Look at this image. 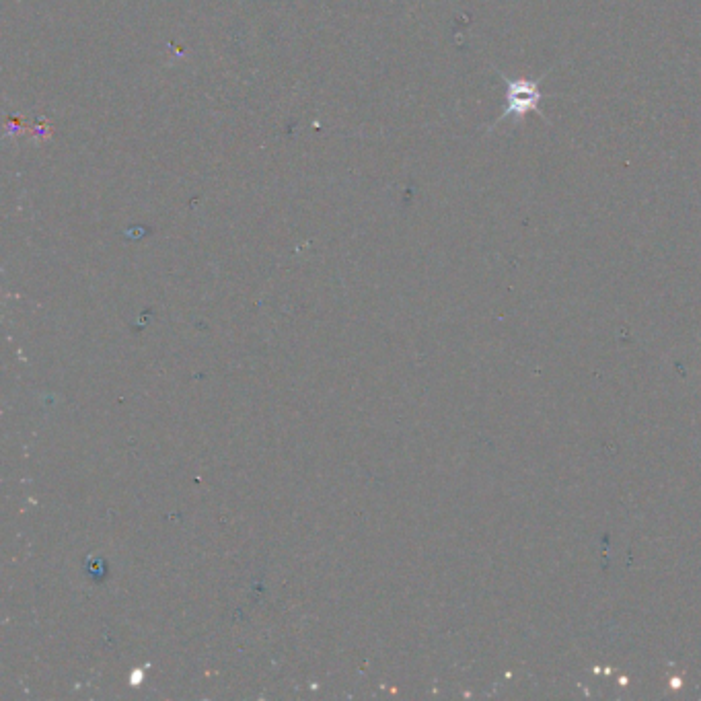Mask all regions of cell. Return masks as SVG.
I'll use <instances>...</instances> for the list:
<instances>
[{
	"mask_svg": "<svg viewBox=\"0 0 701 701\" xmlns=\"http://www.w3.org/2000/svg\"><path fill=\"white\" fill-rule=\"evenodd\" d=\"M498 75L502 77V81L506 83V109L502 112V116L496 120L494 128L500 126L506 120H514V122H523L529 114H537L539 118H543L547 122V118L541 112V101H543V93H541V79L531 81V79H508L506 75L498 70Z\"/></svg>",
	"mask_w": 701,
	"mask_h": 701,
	"instance_id": "1",
	"label": "cell"
}]
</instances>
